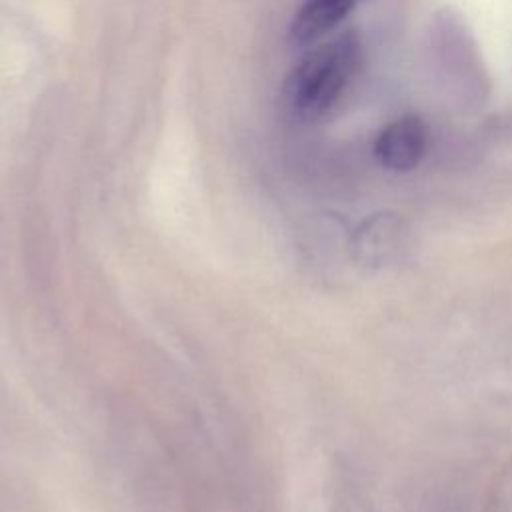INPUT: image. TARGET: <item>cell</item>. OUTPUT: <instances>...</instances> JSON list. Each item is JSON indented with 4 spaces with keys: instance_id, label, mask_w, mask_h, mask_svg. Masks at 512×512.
<instances>
[{
    "instance_id": "obj_3",
    "label": "cell",
    "mask_w": 512,
    "mask_h": 512,
    "mask_svg": "<svg viewBox=\"0 0 512 512\" xmlns=\"http://www.w3.org/2000/svg\"><path fill=\"white\" fill-rule=\"evenodd\" d=\"M358 4V0H304L290 24L294 44H310L338 26Z\"/></svg>"
},
{
    "instance_id": "obj_2",
    "label": "cell",
    "mask_w": 512,
    "mask_h": 512,
    "mask_svg": "<svg viewBox=\"0 0 512 512\" xmlns=\"http://www.w3.org/2000/svg\"><path fill=\"white\" fill-rule=\"evenodd\" d=\"M428 148V128L418 116L390 122L374 142L376 160L394 172H408L420 164Z\"/></svg>"
},
{
    "instance_id": "obj_1",
    "label": "cell",
    "mask_w": 512,
    "mask_h": 512,
    "mask_svg": "<svg viewBox=\"0 0 512 512\" xmlns=\"http://www.w3.org/2000/svg\"><path fill=\"white\" fill-rule=\"evenodd\" d=\"M360 56L362 46L352 32L312 48L284 82L288 110L300 120L326 114L354 78Z\"/></svg>"
}]
</instances>
